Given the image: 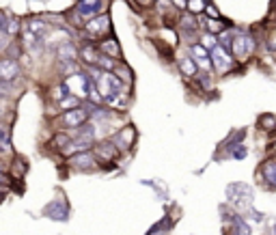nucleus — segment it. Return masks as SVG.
Wrapping results in <instances>:
<instances>
[{
	"label": "nucleus",
	"mask_w": 276,
	"mask_h": 235,
	"mask_svg": "<svg viewBox=\"0 0 276 235\" xmlns=\"http://www.w3.org/2000/svg\"><path fill=\"white\" fill-rule=\"evenodd\" d=\"M255 46H257V39L248 33H235L233 41H231V54L235 56V61H246L250 54L255 52Z\"/></svg>",
	"instance_id": "nucleus-1"
},
{
	"label": "nucleus",
	"mask_w": 276,
	"mask_h": 235,
	"mask_svg": "<svg viewBox=\"0 0 276 235\" xmlns=\"http://www.w3.org/2000/svg\"><path fill=\"white\" fill-rule=\"evenodd\" d=\"M89 119H91V110L78 106L72 110H65L61 117H58V126L65 129H78V127H82L84 123H89Z\"/></svg>",
	"instance_id": "nucleus-2"
},
{
	"label": "nucleus",
	"mask_w": 276,
	"mask_h": 235,
	"mask_svg": "<svg viewBox=\"0 0 276 235\" xmlns=\"http://www.w3.org/2000/svg\"><path fill=\"white\" fill-rule=\"evenodd\" d=\"M209 56H212V65H214V69H216V73H229L231 69L235 67V56L231 54V50L229 48H224V46H216L209 50Z\"/></svg>",
	"instance_id": "nucleus-3"
},
{
	"label": "nucleus",
	"mask_w": 276,
	"mask_h": 235,
	"mask_svg": "<svg viewBox=\"0 0 276 235\" xmlns=\"http://www.w3.org/2000/svg\"><path fill=\"white\" fill-rule=\"evenodd\" d=\"M84 31H87L91 37L104 39L110 35V18L108 13H99V16H93L84 22Z\"/></svg>",
	"instance_id": "nucleus-4"
},
{
	"label": "nucleus",
	"mask_w": 276,
	"mask_h": 235,
	"mask_svg": "<svg viewBox=\"0 0 276 235\" xmlns=\"http://www.w3.org/2000/svg\"><path fill=\"white\" fill-rule=\"evenodd\" d=\"M69 164H72V168H76V171H95V168H97V158H95V153L89 149V151L74 153V156L69 158Z\"/></svg>",
	"instance_id": "nucleus-5"
},
{
	"label": "nucleus",
	"mask_w": 276,
	"mask_h": 235,
	"mask_svg": "<svg viewBox=\"0 0 276 235\" xmlns=\"http://www.w3.org/2000/svg\"><path fill=\"white\" fill-rule=\"evenodd\" d=\"M19 78V63L16 56L0 58V82H16Z\"/></svg>",
	"instance_id": "nucleus-6"
},
{
	"label": "nucleus",
	"mask_w": 276,
	"mask_h": 235,
	"mask_svg": "<svg viewBox=\"0 0 276 235\" xmlns=\"http://www.w3.org/2000/svg\"><path fill=\"white\" fill-rule=\"evenodd\" d=\"M190 56L194 58V63L199 65L201 72H212L214 65H212V56H209V50L203 48L201 43H192V48H190Z\"/></svg>",
	"instance_id": "nucleus-7"
},
{
	"label": "nucleus",
	"mask_w": 276,
	"mask_h": 235,
	"mask_svg": "<svg viewBox=\"0 0 276 235\" xmlns=\"http://www.w3.org/2000/svg\"><path fill=\"white\" fill-rule=\"evenodd\" d=\"M104 9H106V2H104V0H78V4H76V11L87 19L104 13Z\"/></svg>",
	"instance_id": "nucleus-8"
},
{
	"label": "nucleus",
	"mask_w": 276,
	"mask_h": 235,
	"mask_svg": "<svg viewBox=\"0 0 276 235\" xmlns=\"http://www.w3.org/2000/svg\"><path fill=\"white\" fill-rule=\"evenodd\" d=\"M134 138H136V129L132 126H125L112 136V143L117 145L119 151H129V147L134 145Z\"/></svg>",
	"instance_id": "nucleus-9"
},
{
	"label": "nucleus",
	"mask_w": 276,
	"mask_h": 235,
	"mask_svg": "<svg viewBox=\"0 0 276 235\" xmlns=\"http://www.w3.org/2000/svg\"><path fill=\"white\" fill-rule=\"evenodd\" d=\"M99 48H97V43H84V46H80V56H78V61L84 65V67H95L99 61Z\"/></svg>",
	"instance_id": "nucleus-10"
},
{
	"label": "nucleus",
	"mask_w": 276,
	"mask_h": 235,
	"mask_svg": "<svg viewBox=\"0 0 276 235\" xmlns=\"http://www.w3.org/2000/svg\"><path fill=\"white\" fill-rule=\"evenodd\" d=\"M97 48H99V52L102 54H108V56H112V58H121V46H119V41L114 37H104V39H99L97 41Z\"/></svg>",
	"instance_id": "nucleus-11"
},
{
	"label": "nucleus",
	"mask_w": 276,
	"mask_h": 235,
	"mask_svg": "<svg viewBox=\"0 0 276 235\" xmlns=\"http://www.w3.org/2000/svg\"><path fill=\"white\" fill-rule=\"evenodd\" d=\"M80 56V48H76L72 41H65L61 46H56V58L58 63H67V61H78Z\"/></svg>",
	"instance_id": "nucleus-12"
},
{
	"label": "nucleus",
	"mask_w": 276,
	"mask_h": 235,
	"mask_svg": "<svg viewBox=\"0 0 276 235\" xmlns=\"http://www.w3.org/2000/svg\"><path fill=\"white\" fill-rule=\"evenodd\" d=\"M179 26H182V35H185V37H194V35L199 33L197 16H192V13L184 11V16L179 18Z\"/></svg>",
	"instance_id": "nucleus-13"
},
{
	"label": "nucleus",
	"mask_w": 276,
	"mask_h": 235,
	"mask_svg": "<svg viewBox=\"0 0 276 235\" xmlns=\"http://www.w3.org/2000/svg\"><path fill=\"white\" fill-rule=\"evenodd\" d=\"M93 153H95V158L97 160H114L121 151H119L117 145H114L112 141H106V143H99Z\"/></svg>",
	"instance_id": "nucleus-14"
},
{
	"label": "nucleus",
	"mask_w": 276,
	"mask_h": 235,
	"mask_svg": "<svg viewBox=\"0 0 276 235\" xmlns=\"http://www.w3.org/2000/svg\"><path fill=\"white\" fill-rule=\"evenodd\" d=\"M177 65H179V72H182L185 78H194L199 73V65L194 63V58L188 56V54H179Z\"/></svg>",
	"instance_id": "nucleus-15"
},
{
	"label": "nucleus",
	"mask_w": 276,
	"mask_h": 235,
	"mask_svg": "<svg viewBox=\"0 0 276 235\" xmlns=\"http://www.w3.org/2000/svg\"><path fill=\"white\" fill-rule=\"evenodd\" d=\"M26 28H28V31H31L33 35L41 37L43 41H46V37H48V33H50V24H48L43 18H33L31 22L26 24Z\"/></svg>",
	"instance_id": "nucleus-16"
},
{
	"label": "nucleus",
	"mask_w": 276,
	"mask_h": 235,
	"mask_svg": "<svg viewBox=\"0 0 276 235\" xmlns=\"http://www.w3.org/2000/svg\"><path fill=\"white\" fill-rule=\"evenodd\" d=\"M203 24H205V31L212 33V35H220V33L229 31V24L224 22L222 18H209V19H205Z\"/></svg>",
	"instance_id": "nucleus-17"
},
{
	"label": "nucleus",
	"mask_w": 276,
	"mask_h": 235,
	"mask_svg": "<svg viewBox=\"0 0 276 235\" xmlns=\"http://www.w3.org/2000/svg\"><path fill=\"white\" fill-rule=\"evenodd\" d=\"M69 95H72V91H69V87H67V82H63V84H56V87L52 89V91H50V97L54 99V102H63L65 97H69Z\"/></svg>",
	"instance_id": "nucleus-18"
},
{
	"label": "nucleus",
	"mask_w": 276,
	"mask_h": 235,
	"mask_svg": "<svg viewBox=\"0 0 276 235\" xmlns=\"http://www.w3.org/2000/svg\"><path fill=\"white\" fill-rule=\"evenodd\" d=\"M58 72L63 73V76H76V73H80L82 69H80L78 61H67V63H58Z\"/></svg>",
	"instance_id": "nucleus-19"
},
{
	"label": "nucleus",
	"mask_w": 276,
	"mask_h": 235,
	"mask_svg": "<svg viewBox=\"0 0 276 235\" xmlns=\"http://www.w3.org/2000/svg\"><path fill=\"white\" fill-rule=\"evenodd\" d=\"M263 173H265V183L276 190V162L263 164Z\"/></svg>",
	"instance_id": "nucleus-20"
},
{
	"label": "nucleus",
	"mask_w": 276,
	"mask_h": 235,
	"mask_svg": "<svg viewBox=\"0 0 276 235\" xmlns=\"http://www.w3.org/2000/svg\"><path fill=\"white\" fill-rule=\"evenodd\" d=\"M19 28H22V24H19L16 18H11V19L4 22V26H2V31H0V33H4L7 37H16V35L19 33Z\"/></svg>",
	"instance_id": "nucleus-21"
},
{
	"label": "nucleus",
	"mask_w": 276,
	"mask_h": 235,
	"mask_svg": "<svg viewBox=\"0 0 276 235\" xmlns=\"http://www.w3.org/2000/svg\"><path fill=\"white\" fill-rule=\"evenodd\" d=\"M97 67H99V69H104V72H114V67H117V58L108 56V54H99Z\"/></svg>",
	"instance_id": "nucleus-22"
},
{
	"label": "nucleus",
	"mask_w": 276,
	"mask_h": 235,
	"mask_svg": "<svg viewBox=\"0 0 276 235\" xmlns=\"http://www.w3.org/2000/svg\"><path fill=\"white\" fill-rule=\"evenodd\" d=\"M0 147L2 149L11 147V129L4 121H0Z\"/></svg>",
	"instance_id": "nucleus-23"
},
{
	"label": "nucleus",
	"mask_w": 276,
	"mask_h": 235,
	"mask_svg": "<svg viewBox=\"0 0 276 235\" xmlns=\"http://www.w3.org/2000/svg\"><path fill=\"white\" fill-rule=\"evenodd\" d=\"M74 138L69 136V134H65V132H61V134H56V136L52 138V147L54 149H61V151H65V149H67V145L72 143Z\"/></svg>",
	"instance_id": "nucleus-24"
},
{
	"label": "nucleus",
	"mask_w": 276,
	"mask_h": 235,
	"mask_svg": "<svg viewBox=\"0 0 276 235\" xmlns=\"http://www.w3.org/2000/svg\"><path fill=\"white\" fill-rule=\"evenodd\" d=\"M56 106H58V110H63V112H65V110L78 108L80 106V97H76V95H69V97H65L63 102H58Z\"/></svg>",
	"instance_id": "nucleus-25"
},
{
	"label": "nucleus",
	"mask_w": 276,
	"mask_h": 235,
	"mask_svg": "<svg viewBox=\"0 0 276 235\" xmlns=\"http://www.w3.org/2000/svg\"><path fill=\"white\" fill-rule=\"evenodd\" d=\"M114 73H117V76L121 78L125 84H129V82H132V69H128V65L117 63V67H114Z\"/></svg>",
	"instance_id": "nucleus-26"
},
{
	"label": "nucleus",
	"mask_w": 276,
	"mask_h": 235,
	"mask_svg": "<svg viewBox=\"0 0 276 235\" xmlns=\"http://www.w3.org/2000/svg\"><path fill=\"white\" fill-rule=\"evenodd\" d=\"M201 46H203V48H207V50L216 48V46H218V35H212V33H207V31H205V35H203V37H201Z\"/></svg>",
	"instance_id": "nucleus-27"
},
{
	"label": "nucleus",
	"mask_w": 276,
	"mask_h": 235,
	"mask_svg": "<svg viewBox=\"0 0 276 235\" xmlns=\"http://www.w3.org/2000/svg\"><path fill=\"white\" fill-rule=\"evenodd\" d=\"M205 0H188V13H192V16H199V13L205 11Z\"/></svg>",
	"instance_id": "nucleus-28"
},
{
	"label": "nucleus",
	"mask_w": 276,
	"mask_h": 235,
	"mask_svg": "<svg viewBox=\"0 0 276 235\" xmlns=\"http://www.w3.org/2000/svg\"><path fill=\"white\" fill-rule=\"evenodd\" d=\"M261 127L263 129H276V119L272 117V114H263V117L259 119Z\"/></svg>",
	"instance_id": "nucleus-29"
},
{
	"label": "nucleus",
	"mask_w": 276,
	"mask_h": 235,
	"mask_svg": "<svg viewBox=\"0 0 276 235\" xmlns=\"http://www.w3.org/2000/svg\"><path fill=\"white\" fill-rule=\"evenodd\" d=\"M235 224H238V229H235V235H250V227L244 222V220L235 218Z\"/></svg>",
	"instance_id": "nucleus-30"
},
{
	"label": "nucleus",
	"mask_w": 276,
	"mask_h": 235,
	"mask_svg": "<svg viewBox=\"0 0 276 235\" xmlns=\"http://www.w3.org/2000/svg\"><path fill=\"white\" fill-rule=\"evenodd\" d=\"M11 93V82H0V99H7Z\"/></svg>",
	"instance_id": "nucleus-31"
},
{
	"label": "nucleus",
	"mask_w": 276,
	"mask_h": 235,
	"mask_svg": "<svg viewBox=\"0 0 276 235\" xmlns=\"http://www.w3.org/2000/svg\"><path fill=\"white\" fill-rule=\"evenodd\" d=\"M173 7L179 11H188V0H173Z\"/></svg>",
	"instance_id": "nucleus-32"
},
{
	"label": "nucleus",
	"mask_w": 276,
	"mask_h": 235,
	"mask_svg": "<svg viewBox=\"0 0 276 235\" xmlns=\"http://www.w3.org/2000/svg\"><path fill=\"white\" fill-rule=\"evenodd\" d=\"M205 11L209 13V18H220L218 9H216V7H212V4H207V7H205Z\"/></svg>",
	"instance_id": "nucleus-33"
},
{
	"label": "nucleus",
	"mask_w": 276,
	"mask_h": 235,
	"mask_svg": "<svg viewBox=\"0 0 276 235\" xmlns=\"http://www.w3.org/2000/svg\"><path fill=\"white\" fill-rule=\"evenodd\" d=\"M134 2L140 4V7H153V4L158 2V0H134Z\"/></svg>",
	"instance_id": "nucleus-34"
},
{
	"label": "nucleus",
	"mask_w": 276,
	"mask_h": 235,
	"mask_svg": "<svg viewBox=\"0 0 276 235\" xmlns=\"http://www.w3.org/2000/svg\"><path fill=\"white\" fill-rule=\"evenodd\" d=\"M268 48H272V50H276V31L270 35V41H268Z\"/></svg>",
	"instance_id": "nucleus-35"
},
{
	"label": "nucleus",
	"mask_w": 276,
	"mask_h": 235,
	"mask_svg": "<svg viewBox=\"0 0 276 235\" xmlns=\"http://www.w3.org/2000/svg\"><path fill=\"white\" fill-rule=\"evenodd\" d=\"M4 106H7V102H4V99H0V119L7 114V108H4Z\"/></svg>",
	"instance_id": "nucleus-36"
},
{
	"label": "nucleus",
	"mask_w": 276,
	"mask_h": 235,
	"mask_svg": "<svg viewBox=\"0 0 276 235\" xmlns=\"http://www.w3.org/2000/svg\"><path fill=\"white\" fill-rule=\"evenodd\" d=\"M4 22H7V18H4V13H0V31H2V26H4Z\"/></svg>",
	"instance_id": "nucleus-37"
},
{
	"label": "nucleus",
	"mask_w": 276,
	"mask_h": 235,
	"mask_svg": "<svg viewBox=\"0 0 276 235\" xmlns=\"http://www.w3.org/2000/svg\"><path fill=\"white\" fill-rule=\"evenodd\" d=\"M0 171H2V164H0Z\"/></svg>",
	"instance_id": "nucleus-38"
},
{
	"label": "nucleus",
	"mask_w": 276,
	"mask_h": 235,
	"mask_svg": "<svg viewBox=\"0 0 276 235\" xmlns=\"http://www.w3.org/2000/svg\"><path fill=\"white\" fill-rule=\"evenodd\" d=\"M272 233H274V235H276V229H274V231H272Z\"/></svg>",
	"instance_id": "nucleus-39"
}]
</instances>
